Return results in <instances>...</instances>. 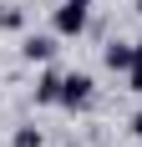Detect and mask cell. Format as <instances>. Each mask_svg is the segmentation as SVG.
<instances>
[{
  "mask_svg": "<svg viewBox=\"0 0 142 147\" xmlns=\"http://www.w3.org/2000/svg\"><path fill=\"white\" fill-rule=\"evenodd\" d=\"M132 91H137V96H142V61H137V66H132Z\"/></svg>",
  "mask_w": 142,
  "mask_h": 147,
  "instance_id": "cell-6",
  "label": "cell"
},
{
  "mask_svg": "<svg viewBox=\"0 0 142 147\" xmlns=\"http://www.w3.org/2000/svg\"><path fill=\"white\" fill-rule=\"evenodd\" d=\"M51 51H56L51 36H26V41H20V56L26 61H51Z\"/></svg>",
  "mask_w": 142,
  "mask_h": 147,
  "instance_id": "cell-3",
  "label": "cell"
},
{
  "mask_svg": "<svg viewBox=\"0 0 142 147\" xmlns=\"http://www.w3.org/2000/svg\"><path fill=\"white\" fill-rule=\"evenodd\" d=\"M36 102H46V107L61 102V76H56V71H46L41 81H36Z\"/></svg>",
  "mask_w": 142,
  "mask_h": 147,
  "instance_id": "cell-4",
  "label": "cell"
},
{
  "mask_svg": "<svg viewBox=\"0 0 142 147\" xmlns=\"http://www.w3.org/2000/svg\"><path fill=\"white\" fill-rule=\"evenodd\" d=\"M132 46H137V61H142V41H132Z\"/></svg>",
  "mask_w": 142,
  "mask_h": 147,
  "instance_id": "cell-8",
  "label": "cell"
},
{
  "mask_svg": "<svg viewBox=\"0 0 142 147\" xmlns=\"http://www.w3.org/2000/svg\"><path fill=\"white\" fill-rule=\"evenodd\" d=\"M101 61H107V66H112V71H132V66H137V46H107V51H101Z\"/></svg>",
  "mask_w": 142,
  "mask_h": 147,
  "instance_id": "cell-2",
  "label": "cell"
},
{
  "mask_svg": "<svg viewBox=\"0 0 142 147\" xmlns=\"http://www.w3.org/2000/svg\"><path fill=\"white\" fill-rule=\"evenodd\" d=\"M132 132H137V137H142V112H137V117H132Z\"/></svg>",
  "mask_w": 142,
  "mask_h": 147,
  "instance_id": "cell-7",
  "label": "cell"
},
{
  "mask_svg": "<svg viewBox=\"0 0 142 147\" xmlns=\"http://www.w3.org/2000/svg\"><path fill=\"white\" fill-rule=\"evenodd\" d=\"M61 107H91V76L86 71H71V76H61Z\"/></svg>",
  "mask_w": 142,
  "mask_h": 147,
  "instance_id": "cell-1",
  "label": "cell"
},
{
  "mask_svg": "<svg viewBox=\"0 0 142 147\" xmlns=\"http://www.w3.org/2000/svg\"><path fill=\"white\" fill-rule=\"evenodd\" d=\"M41 142H46V137L36 132V127H20V132H15V142H10V147H41Z\"/></svg>",
  "mask_w": 142,
  "mask_h": 147,
  "instance_id": "cell-5",
  "label": "cell"
},
{
  "mask_svg": "<svg viewBox=\"0 0 142 147\" xmlns=\"http://www.w3.org/2000/svg\"><path fill=\"white\" fill-rule=\"evenodd\" d=\"M137 15H142V0H137Z\"/></svg>",
  "mask_w": 142,
  "mask_h": 147,
  "instance_id": "cell-9",
  "label": "cell"
}]
</instances>
